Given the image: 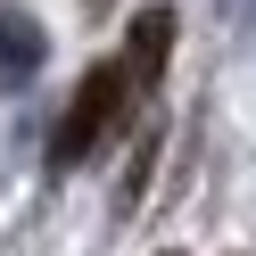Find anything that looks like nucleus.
Segmentation results:
<instances>
[{
	"label": "nucleus",
	"mask_w": 256,
	"mask_h": 256,
	"mask_svg": "<svg viewBox=\"0 0 256 256\" xmlns=\"http://www.w3.org/2000/svg\"><path fill=\"white\" fill-rule=\"evenodd\" d=\"M149 166H157V132H140V140H132V174L116 182V206H140V182H149Z\"/></svg>",
	"instance_id": "20e7f679"
},
{
	"label": "nucleus",
	"mask_w": 256,
	"mask_h": 256,
	"mask_svg": "<svg viewBox=\"0 0 256 256\" xmlns=\"http://www.w3.org/2000/svg\"><path fill=\"white\" fill-rule=\"evenodd\" d=\"M34 66H42V25L25 17V8H0V74L25 83Z\"/></svg>",
	"instance_id": "7ed1b4c3"
},
{
	"label": "nucleus",
	"mask_w": 256,
	"mask_h": 256,
	"mask_svg": "<svg viewBox=\"0 0 256 256\" xmlns=\"http://www.w3.org/2000/svg\"><path fill=\"white\" fill-rule=\"evenodd\" d=\"M132 116V91H124V66L108 58V66H91L83 83H74V100H66V116H58V132H50V166L58 174H74L91 149H100L116 124Z\"/></svg>",
	"instance_id": "f257e3e1"
},
{
	"label": "nucleus",
	"mask_w": 256,
	"mask_h": 256,
	"mask_svg": "<svg viewBox=\"0 0 256 256\" xmlns=\"http://www.w3.org/2000/svg\"><path fill=\"white\" fill-rule=\"evenodd\" d=\"M166 58H174V8H140L132 17V34H124V91H132V108L157 91V74H166Z\"/></svg>",
	"instance_id": "f03ea898"
}]
</instances>
